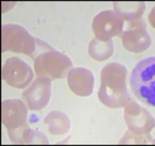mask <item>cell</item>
Here are the masks:
<instances>
[{
	"label": "cell",
	"instance_id": "obj_1",
	"mask_svg": "<svg viewBox=\"0 0 155 146\" xmlns=\"http://www.w3.org/2000/svg\"><path fill=\"white\" fill-rule=\"evenodd\" d=\"M130 86L136 97L155 107V57L142 59L133 70Z\"/></svg>",
	"mask_w": 155,
	"mask_h": 146
},
{
	"label": "cell",
	"instance_id": "obj_2",
	"mask_svg": "<svg viewBox=\"0 0 155 146\" xmlns=\"http://www.w3.org/2000/svg\"><path fill=\"white\" fill-rule=\"evenodd\" d=\"M114 8L118 15H121L124 18L131 19L141 17L145 10L144 2H116L114 3Z\"/></svg>",
	"mask_w": 155,
	"mask_h": 146
}]
</instances>
